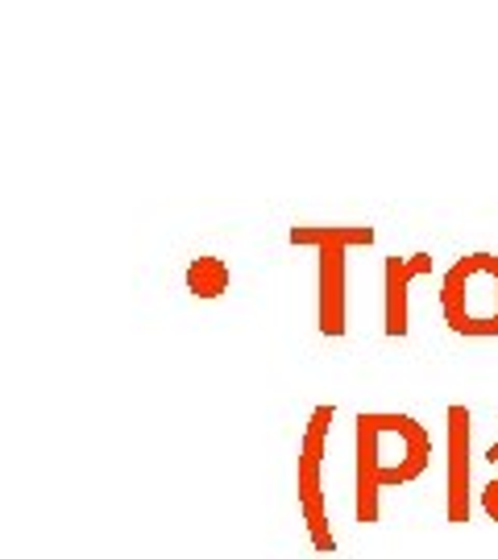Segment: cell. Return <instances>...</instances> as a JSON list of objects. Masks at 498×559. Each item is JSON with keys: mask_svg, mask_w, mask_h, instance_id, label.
Returning <instances> with one entry per match:
<instances>
[{"mask_svg": "<svg viewBox=\"0 0 498 559\" xmlns=\"http://www.w3.org/2000/svg\"><path fill=\"white\" fill-rule=\"evenodd\" d=\"M183 282H188V290L195 295V299H220V295L233 286V270H229V261H225V257L200 253V257H191Z\"/></svg>", "mask_w": 498, "mask_h": 559, "instance_id": "7", "label": "cell"}, {"mask_svg": "<svg viewBox=\"0 0 498 559\" xmlns=\"http://www.w3.org/2000/svg\"><path fill=\"white\" fill-rule=\"evenodd\" d=\"M432 278V253H391L382 261V332L404 340L411 332V282Z\"/></svg>", "mask_w": 498, "mask_h": 559, "instance_id": "6", "label": "cell"}, {"mask_svg": "<svg viewBox=\"0 0 498 559\" xmlns=\"http://www.w3.org/2000/svg\"><path fill=\"white\" fill-rule=\"evenodd\" d=\"M474 415L470 406L452 402L445 411V514L452 526H465L474 518Z\"/></svg>", "mask_w": 498, "mask_h": 559, "instance_id": "5", "label": "cell"}, {"mask_svg": "<svg viewBox=\"0 0 498 559\" xmlns=\"http://www.w3.org/2000/svg\"><path fill=\"white\" fill-rule=\"evenodd\" d=\"M440 315L457 336H498V253H465L440 274Z\"/></svg>", "mask_w": 498, "mask_h": 559, "instance_id": "3", "label": "cell"}, {"mask_svg": "<svg viewBox=\"0 0 498 559\" xmlns=\"http://www.w3.org/2000/svg\"><path fill=\"white\" fill-rule=\"evenodd\" d=\"M432 465V435L404 411H361L354 419V518L374 526L382 490L420 481Z\"/></svg>", "mask_w": 498, "mask_h": 559, "instance_id": "1", "label": "cell"}, {"mask_svg": "<svg viewBox=\"0 0 498 559\" xmlns=\"http://www.w3.org/2000/svg\"><path fill=\"white\" fill-rule=\"evenodd\" d=\"M486 465L498 468V443H490L486 447ZM477 506H482V514L490 518V522H498V472L482 485V493H477Z\"/></svg>", "mask_w": 498, "mask_h": 559, "instance_id": "8", "label": "cell"}, {"mask_svg": "<svg viewBox=\"0 0 498 559\" xmlns=\"http://www.w3.org/2000/svg\"><path fill=\"white\" fill-rule=\"evenodd\" d=\"M332 419H336V406L324 402L308 415V427L299 435V456H295V497H299V518L308 526L311 547L320 556L336 551V535H332V518L324 506V452H329Z\"/></svg>", "mask_w": 498, "mask_h": 559, "instance_id": "4", "label": "cell"}, {"mask_svg": "<svg viewBox=\"0 0 498 559\" xmlns=\"http://www.w3.org/2000/svg\"><path fill=\"white\" fill-rule=\"evenodd\" d=\"M286 240L295 249H316V327L341 340L349 332V249H370L374 224H295Z\"/></svg>", "mask_w": 498, "mask_h": 559, "instance_id": "2", "label": "cell"}]
</instances>
